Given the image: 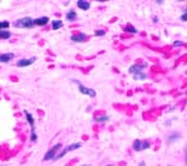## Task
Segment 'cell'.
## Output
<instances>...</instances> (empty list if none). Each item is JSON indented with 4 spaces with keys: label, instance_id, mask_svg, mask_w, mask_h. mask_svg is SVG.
I'll use <instances>...</instances> for the list:
<instances>
[{
    "label": "cell",
    "instance_id": "8992f818",
    "mask_svg": "<svg viewBox=\"0 0 187 166\" xmlns=\"http://www.w3.org/2000/svg\"><path fill=\"white\" fill-rule=\"evenodd\" d=\"M79 148H81V142H74V144H71V145H69V146H66V148L64 149L62 151L60 152V154H59V155L56 156V157H59V159H60V157L65 156L67 152L74 151V150H76V149H79Z\"/></svg>",
    "mask_w": 187,
    "mask_h": 166
},
{
    "label": "cell",
    "instance_id": "6da1fadb",
    "mask_svg": "<svg viewBox=\"0 0 187 166\" xmlns=\"http://www.w3.org/2000/svg\"><path fill=\"white\" fill-rule=\"evenodd\" d=\"M145 66L146 65H138V64H135V65L130 66L129 73L132 75L135 80H144V79L147 78V74L145 73Z\"/></svg>",
    "mask_w": 187,
    "mask_h": 166
},
{
    "label": "cell",
    "instance_id": "44dd1931",
    "mask_svg": "<svg viewBox=\"0 0 187 166\" xmlns=\"http://www.w3.org/2000/svg\"><path fill=\"white\" fill-rule=\"evenodd\" d=\"M31 140H33V141H36V140H37V136H36L35 130H31Z\"/></svg>",
    "mask_w": 187,
    "mask_h": 166
},
{
    "label": "cell",
    "instance_id": "603a6c76",
    "mask_svg": "<svg viewBox=\"0 0 187 166\" xmlns=\"http://www.w3.org/2000/svg\"><path fill=\"white\" fill-rule=\"evenodd\" d=\"M173 45H175V46H182L183 43H181V41H175Z\"/></svg>",
    "mask_w": 187,
    "mask_h": 166
},
{
    "label": "cell",
    "instance_id": "cb8c5ba5",
    "mask_svg": "<svg viewBox=\"0 0 187 166\" xmlns=\"http://www.w3.org/2000/svg\"><path fill=\"white\" fill-rule=\"evenodd\" d=\"M140 166H146V164L144 163V161H141V163H140Z\"/></svg>",
    "mask_w": 187,
    "mask_h": 166
},
{
    "label": "cell",
    "instance_id": "ac0fdd59",
    "mask_svg": "<svg viewBox=\"0 0 187 166\" xmlns=\"http://www.w3.org/2000/svg\"><path fill=\"white\" fill-rule=\"evenodd\" d=\"M9 28V21H0V30H5Z\"/></svg>",
    "mask_w": 187,
    "mask_h": 166
},
{
    "label": "cell",
    "instance_id": "e0dca14e",
    "mask_svg": "<svg viewBox=\"0 0 187 166\" xmlns=\"http://www.w3.org/2000/svg\"><path fill=\"white\" fill-rule=\"evenodd\" d=\"M0 37H1V39H9L10 31H7V30H0Z\"/></svg>",
    "mask_w": 187,
    "mask_h": 166
},
{
    "label": "cell",
    "instance_id": "7a4b0ae2",
    "mask_svg": "<svg viewBox=\"0 0 187 166\" xmlns=\"http://www.w3.org/2000/svg\"><path fill=\"white\" fill-rule=\"evenodd\" d=\"M72 81L77 85V88H79V90H80V93H81V94H84V95H87V96H91V97H95V96H96V91H95L94 89L85 88V86L82 85L81 82H79L77 80H72Z\"/></svg>",
    "mask_w": 187,
    "mask_h": 166
},
{
    "label": "cell",
    "instance_id": "2e32d148",
    "mask_svg": "<svg viewBox=\"0 0 187 166\" xmlns=\"http://www.w3.org/2000/svg\"><path fill=\"white\" fill-rule=\"evenodd\" d=\"M62 26V21H60V20H54L52 21V30H58L60 29Z\"/></svg>",
    "mask_w": 187,
    "mask_h": 166
},
{
    "label": "cell",
    "instance_id": "5bb4252c",
    "mask_svg": "<svg viewBox=\"0 0 187 166\" xmlns=\"http://www.w3.org/2000/svg\"><path fill=\"white\" fill-rule=\"evenodd\" d=\"M125 30H126L127 33H131V34H137V29L135 28V26H132L131 24H127L126 28H125Z\"/></svg>",
    "mask_w": 187,
    "mask_h": 166
},
{
    "label": "cell",
    "instance_id": "8fae6325",
    "mask_svg": "<svg viewBox=\"0 0 187 166\" xmlns=\"http://www.w3.org/2000/svg\"><path fill=\"white\" fill-rule=\"evenodd\" d=\"M76 4H77V6L80 7L81 10H89L90 9V3L85 1V0H79Z\"/></svg>",
    "mask_w": 187,
    "mask_h": 166
},
{
    "label": "cell",
    "instance_id": "7402d4cb",
    "mask_svg": "<svg viewBox=\"0 0 187 166\" xmlns=\"http://www.w3.org/2000/svg\"><path fill=\"white\" fill-rule=\"evenodd\" d=\"M95 35H97V36L101 35V36H102V35H105V31H104V30H96V31H95Z\"/></svg>",
    "mask_w": 187,
    "mask_h": 166
},
{
    "label": "cell",
    "instance_id": "484cf974",
    "mask_svg": "<svg viewBox=\"0 0 187 166\" xmlns=\"http://www.w3.org/2000/svg\"><path fill=\"white\" fill-rule=\"evenodd\" d=\"M82 166H91V165H82Z\"/></svg>",
    "mask_w": 187,
    "mask_h": 166
},
{
    "label": "cell",
    "instance_id": "9c48e42d",
    "mask_svg": "<svg viewBox=\"0 0 187 166\" xmlns=\"http://www.w3.org/2000/svg\"><path fill=\"white\" fill-rule=\"evenodd\" d=\"M49 22V18L47 16H41V18H37V19H34V24L35 25H40V26H44Z\"/></svg>",
    "mask_w": 187,
    "mask_h": 166
},
{
    "label": "cell",
    "instance_id": "52a82bcc",
    "mask_svg": "<svg viewBox=\"0 0 187 166\" xmlns=\"http://www.w3.org/2000/svg\"><path fill=\"white\" fill-rule=\"evenodd\" d=\"M35 58H31V59H22L20 60V61H18L16 63V65L18 66H20V67H25V66H29V65H31V64L35 63Z\"/></svg>",
    "mask_w": 187,
    "mask_h": 166
},
{
    "label": "cell",
    "instance_id": "3957f363",
    "mask_svg": "<svg viewBox=\"0 0 187 166\" xmlns=\"http://www.w3.org/2000/svg\"><path fill=\"white\" fill-rule=\"evenodd\" d=\"M34 25H35L34 24V19H31V18H22L15 22L16 28H31Z\"/></svg>",
    "mask_w": 187,
    "mask_h": 166
},
{
    "label": "cell",
    "instance_id": "4316f807",
    "mask_svg": "<svg viewBox=\"0 0 187 166\" xmlns=\"http://www.w3.org/2000/svg\"><path fill=\"white\" fill-rule=\"evenodd\" d=\"M106 166H112V165H106Z\"/></svg>",
    "mask_w": 187,
    "mask_h": 166
},
{
    "label": "cell",
    "instance_id": "5b68a950",
    "mask_svg": "<svg viewBox=\"0 0 187 166\" xmlns=\"http://www.w3.org/2000/svg\"><path fill=\"white\" fill-rule=\"evenodd\" d=\"M59 149H61V144H56V145H54L46 154H45L44 160H45V161H49V160L55 159V157H56V152L59 151Z\"/></svg>",
    "mask_w": 187,
    "mask_h": 166
},
{
    "label": "cell",
    "instance_id": "ffe728a7",
    "mask_svg": "<svg viewBox=\"0 0 187 166\" xmlns=\"http://www.w3.org/2000/svg\"><path fill=\"white\" fill-rule=\"evenodd\" d=\"M181 20L182 21H187V7L183 10V14H182V16H181Z\"/></svg>",
    "mask_w": 187,
    "mask_h": 166
},
{
    "label": "cell",
    "instance_id": "d4e9b609",
    "mask_svg": "<svg viewBox=\"0 0 187 166\" xmlns=\"http://www.w3.org/2000/svg\"><path fill=\"white\" fill-rule=\"evenodd\" d=\"M186 164H187V154H186Z\"/></svg>",
    "mask_w": 187,
    "mask_h": 166
},
{
    "label": "cell",
    "instance_id": "ba28073f",
    "mask_svg": "<svg viewBox=\"0 0 187 166\" xmlns=\"http://www.w3.org/2000/svg\"><path fill=\"white\" fill-rule=\"evenodd\" d=\"M14 59L13 52H6V54H0V63H9Z\"/></svg>",
    "mask_w": 187,
    "mask_h": 166
},
{
    "label": "cell",
    "instance_id": "9a60e30c",
    "mask_svg": "<svg viewBox=\"0 0 187 166\" xmlns=\"http://www.w3.org/2000/svg\"><path fill=\"white\" fill-rule=\"evenodd\" d=\"M178 139H180V135L177 133H173L168 136V142H175V141H177Z\"/></svg>",
    "mask_w": 187,
    "mask_h": 166
},
{
    "label": "cell",
    "instance_id": "7c38bea8",
    "mask_svg": "<svg viewBox=\"0 0 187 166\" xmlns=\"http://www.w3.org/2000/svg\"><path fill=\"white\" fill-rule=\"evenodd\" d=\"M25 116H26V120H28V122L30 124V126H31V130H35V126H34V118H33V115L30 114L29 111H25Z\"/></svg>",
    "mask_w": 187,
    "mask_h": 166
},
{
    "label": "cell",
    "instance_id": "d6986e66",
    "mask_svg": "<svg viewBox=\"0 0 187 166\" xmlns=\"http://www.w3.org/2000/svg\"><path fill=\"white\" fill-rule=\"evenodd\" d=\"M95 120L97 122H105V121H107V120H110V118H108V116H100V118H96Z\"/></svg>",
    "mask_w": 187,
    "mask_h": 166
},
{
    "label": "cell",
    "instance_id": "277c9868",
    "mask_svg": "<svg viewBox=\"0 0 187 166\" xmlns=\"http://www.w3.org/2000/svg\"><path fill=\"white\" fill-rule=\"evenodd\" d=\"M151 144L147 140H135L133 141V150L136 151H144V150L148 149Z\"/></svg>",
    "mask_w": 187,
    "mask_h": 166
},
{
    "label": "cell",
    "instance_id": "4fadbf2b",
    "mask_svg": "<svg viewBox=\"0 0 187 166\" xmlns=\"http://www.w3.org/2000/svg\"><path fill=\"white\" fill-rule=\"evenodd\" d=\"M66 19H67V20H70V21L75 20V19H76V13H75L74 10H70L69 13L66 14Z\"/></svg>",
    "mask_w": 187,
    "mask_h": 166
},
{
    "label": "cell",
    "instance_id": "30bf717a",
    "mask_svg": "<svg viewBox=\"0 0 187 166\" xmlns=\"http://www.w3.org/2000/svg\"><path fill=\"white\" fill-rule=\"evenodd\" d=\"M71 40L75 41V43H80V41H85V40H86V35H85V34H75V35L71 36Z\"/></svg>",
    "mask_w": 187,
    "mask_h": 166
}]
</instances>
